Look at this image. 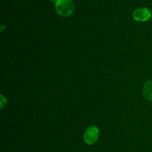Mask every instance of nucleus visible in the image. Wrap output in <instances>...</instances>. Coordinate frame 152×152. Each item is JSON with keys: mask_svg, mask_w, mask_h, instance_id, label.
Returning a JSON list of instances; mask_svg holds the SVG:
<instances>
[{"mask_svg": "<svg viewBox=\"0 0 152 152\" xmlns=\"http://www.w3.org/2000/svg\"><path fill=\"white\" fill-rule=\"evenodd\" d=\"M50 1H54V2H56V1H57V0H50Z\"/></svg>", "mask_w": 152, "mask_h": 152, "instance_id": "obj_6", "label": "nucleus"}, {"mask_svg": "<svg viewBox=\"0 0 152 152\" xmlns=\"http://www.w3.org/2000/svg\"><path fill=\"white\" fill-rule=\"evenodd\" d=\"M142 95L144 98L149 101H152V80H148L142 88Z\"/></svg>", "mask_w": 152, "mask_h": 152, "instance_id": "obj_4", "label": "nucleus"}, {"mask_svg": "<svg viewBox=\"0 0 152 152\" xmlns=\"http://www.w3.org/2000/svg\"><path fill=\"white\" fill-rule=\"evenodd\" d=\"M75 6L72 0H57L55 2V10L61 16L68 17L74 11Z\"/></svg>", "mask_w": 152, "mask_h": 152, "instance_id": "obj_1", "label": "nucleus"}, {"mask_svg": "<svg viewBox=\"0 0 152 152\" xmlns=\"http://www.w3.org/2000/svg\"><path fill=\"white\" fill-rule=\"evenodd\" d=\"M6 104H7V99L2 95H1V108H4L5 107Z\"/></svg>", "mask_w": 152, "mask_h": 152, "instance_id": "obj_5", "label": "nucleus"}, {"mask_svg": "<svg viewBox=\"0 0 152 152\" xmlns=\"http://www.w3.org/2000/svg\"><path fill=\"white\" fill-rule=\"evenodd\" d=\"M152 13L149 9L146 7L137 8L133 12V18L137 22H146L151 19Z\"/></svg>", "mask_w": 152, "mask_h": 152, "instance_id": "obj_3", "label": "nucleus"}, {"mask_svg": "<svg viewBox=\"0 0 152 152\" xmlns=\"http://www.w3.org/2000/svg\"><path fill=\"white\" fill-rule=\"evenodd\" d=\"M99 134V128L95 125H91V126L88 127L85 131L83 139L88 145H93L97 141Z\"/></svg>", "mask_w": 152, "mask_h": 152, "instance_id": "obj_2", "label": "nucleus"}]
</instances>
